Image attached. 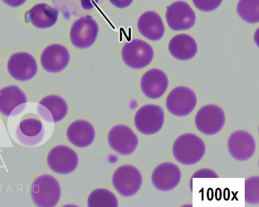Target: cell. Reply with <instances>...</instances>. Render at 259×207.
Returning a JSON list of instances; mask_svg holds the SVG:
<instances>
[{
    "mask_svg": "<svg viewBox=\"0 0 259 207\" xmlns=\"http://www.w3.org/2000/svg\"><path fill=\"white\" fill-rule=\"evenodd\" d=\"M195 123L198 130L204 134H217L225 125L224 111L217 105H206L200 109L197 113Z\"/></svg>",
    "mask_w": 259,
    "mask_h": 207,
    "instance_id": "cell-7",
    "label": "cell"
},
{
    "mask_svg": "<svg viewBox=\"0 0 259 207\" xmlns=\"http://www.w3.org/2000/svg\"><path fill=\"white\" fill-rule=\"evenodd\" d=\"M109 146L119 154H132L138 146V137L130 127L123 125H116L109 131Z\"/></svg>",
    "mask_w": 259,
    "mask_h": 207,
    "instance_id": "cell-10",
    "label": "cell"
},
{
    "mask_svg": "<svg viewBox=\"0 0 259 207\" xmlns=\"http://www.w3.org/2000/svg\"><path fill=\"white\" fill-rule=\"evenodd\" d=\"M138 29L141 35L151 41L159 40L164 36L165 32L161 18L152 11L141 15L138 21Z\"/></svg>",
    "mask_w": 259,
    "mask_h": 207,
    "instance_id": "cell-22",
    "label": "cell"
},
{
    "mask_svg": "<svg viewBox=\"0 0 259 207\" xmlns=\"http://www.w3.org/2000/svg\"><path fill=\"white\" fill-rule=\"evenodd\" d=\"M25 93L16 85L6 87L0 90V113L7 117L21 114L27 106Z\"/></svg>",
    "mask_w": 259,
    "mask_h": 207,
    "instance_id": "cell-12",
    "label": "cell"
},
{
    "mask_svg": "<svg viewBox=\"0 0 259 207\" xmlns=\"http://www.w3.org/2000/svg\"><path fill=\"white\" fill-rule=\"evenodd\" d=\"M59 13V11L55 8L39 4L26 13L25 21L31 23L39 29H47L57 23Z\"/></svg>",
    "mask_w": 259,
    "mask_h": 207,
    "instance_id": "cell-21",
    "label": "cell"
},
{
    "mask_svg": "<svg viewBox=\"0 0 259 207\" xmlns=\"http://www.w3.org/2000/svg\"><path fill=\"white\" fill-rule=\"evenodd\" d=\"M82 4V7L84 9H91L93 7L91 3V0H80Z\"/></svg>",
    "mask_w": 259,
    "mask_h": 207,
    "instance_id": "cell-30",
    "label": "cell"
},
{
    "mask_svg": "<svg viewBox=\"0 0 259 207\" xmlns=\"http://www.w3.org/2000/svg\"><path fill=\"white\" fill-rule=\"evenodd\" d=\"M175 159L181 164L191 165L201 161L206 152L204 141L193 133H185L177 139L172 147Z\"/></svg>",
    "mask_w": 259,
    "mask_h": 207,
    "instance_id": "cell-1",
    "label": "cell"
},
{
    "mask_svg": "<svg viewBox=\"0 0 259 207\" xmlns=\"http://www.w3.org/2000/svg\"><path fill=\"white\" fill-rule=\"evenodd\" d=\"M8 70L16 80L27 81L33 79L37 72V65L34 58L29 54H15L8 63Z\"/></svg>",
    "mask_w": 259,
    "mask_h": 207,
    "instance_id": "cell-13",
    "label": "cell"
},
{
    "mask_svg": "<svg viewBox=\"0 0 259 207\" xmlns=\"http://www.w3.org/2000/svg\"><path fill=\"white\" fill-rule=\"evenodd\" d=\"M112 182L119 194L129 197L136 194L140 190L143 178L140 171L136 167L133 165H123L115 171Z\"/></svg>",
    "mask_w": 259,
    "mask_h": 207,
    "instance_id": "cell-3",
    "label": "cell"
},
{
    "mask_svg": "<svg viewBox=\"0 0 259 207\" xmlns=\"http://www.w3.org/2000/svg\"><path fill=\"white\" fill-rule=\"evenodd\" d=\"M67 135L71 144L79 148H85L95 140V130L89 121L78 120L69 125Z\"/></svg>",
    "mask_w": 259,
    "mask_h": 207,
    "instance_id": "cell-20",
    "label": "cell"
},
{
    "mask_svg": "<svg viewBox=\"0 0 259 207\" xmlns=\"http://www.w3.org/2000/svg\"><path fill=\"white\" fill-rule=\"evenodd\" d=\"M152 47L144 41L133 39L123 47L121 57L125 65L134 69L146 67L153 59Z\"/></svg>",
    "mask_w": 259,
    "mask_h": 207,
    "instance_id": "cell-4",
    "label": "cell"
},
{
    "mask_svg": "<svg viewBox=\"0 0 259 207\" xmlns=\"http://www.w3.org/2000/svg\"><path fill=\"white\" fill-rule=\"evenodd\" d=\"M167 23L174 31L188 30L196 23V14L185 2H177L167 9Z\"/></svg>",
    "mask_w": 259,
    "mask_h": 207,
    "instance_id": "cell-11",
    "label": "cell"
},
{
    "mask_svg": "<svg viewBox=\"0 0 259 207\" xmlns=\"http://www.w3.org/2000/svg\"><path fill=\"white\" fill-rule=\"evenodd\" d=\"M45 127L37 117H27L21 121L16 130V136L20 144L26 147H35L42 141Z\"/></svg>",
    "mask_w": 259,
    "mask_h": 207,
    "instance_id": "cell-14",
    "label": "cell"
},
{
    "mask_svg": "<svg viewBox=\"0 0 259 207\" xmlns=\"http://www.w3.org/2000/svg\"><path fill=\"white\" fill-rule=\"evenodd\" d=\"M47 161L50 168L54 172L65 175L75 171L78 165L79 159L73 149L66 146H58L49 152Z\"/></svg>",
    "mask_w": 259,
    "mask_h": 207,
    "instance_id": "cell-9",
    "label": "cell"
},
{
    "mask_svg": "<svg viewBox=\"0 0 259 207\" xmlns=\"http://www.w3.org/2000/svg\"><path fill=\"white\" fill-rule=\"evenodd\" d=\"M89 207H117L118 202L116 196L105 189H97L90 194L88 199Z\"/></svg>",
    "mask_w": 259,
    "mask_h": 207,
    "instance_id": "cell-24",
    "label": "cell"
},
{
    "mask_svg": "<svg viewBox=\"0 0 259 207\" xmlns=\"http://www.w3.org/2000/svg\"><path fill=\"white\" fill-rule=\"evenodd\" d=\"M181 178V170L177 165L172 163H164L154 169L151 180L157 190L167 192L176 188Z\"/></svg>",
    "mask_w": 259,
    "mask_h": 207,
    "instance_id": "cell-16",
    "label": "cell"
},
{
    "mask_svg": "<svg viewBox=\"0 0 259 207\" xmlns=\"http://www.w3.org/2000/svg\"><path fill=\"white\" fill-rule=\"evenodd\" d=\"M70 55L63 45H50L44 50L41 57V63L44 69L49 73H59L68 65Z\"/></svg>",
    "mask_w": 259,
    "mask_h": 207,
    "instance_id": "cell-18",
    "label": "cell"
},
{
    "mask_svg": "<svg viewBox=\"0 0 259 207\" xmlns=\"http://www.w3.org/2000/svg\"><path fill=\"white\" fill-rule=\"evenodd\" d=\"M168 87V77L159 69H151L141 79V90L149 98H159L166 92Z\"/></svg>",
    "mask_w": 259,
    "mask_h": 207,
    "instance_id": "cell-19",
    "label": "cell"
},
{
    "mask_svg": "<svg viewBox=\"0 0 259 207\" xmlns=\"http://www.w3.org/2000/svg\"><path fill=\"white\" fill-rule=\"evenodd\" d=\"M228 149L230 154L236 160H248L254 154L256 143L252 135L246 131H235L228 140Z\"/></svg>",
    "mask_w": 259,
    "mask_h": 207,
    "instance_id": "cell-15",
    "label": "cell"
},
{
    "mask_svg": "<svg viewBox=\"0 0 259 207\" xmlns=\"http://www.w3.org/2000/svg\"><path fill=\"white\" fill-rule=\"evenodd\" d=\"M98 33V24L93 18L90 16L81 17L75 21L71 27V43L77 48H88L95 42Z\"/></svg>",
    "mask_w": 259,
    "mask_h": 207,
    "instance_id": "cell-8",
    "label": "cell"
},
{
    "mask_svg": "<svg viewBox=\"0 0 259 207\" xmlns=\"http://www.w3.org/2000/svg\"><path fill=\"white\" fill-rule=\"evenodd\" d=\"M164 122V111L157 105H149L141 107L135 117V126L145 135H153L159 132Z\"/></svg>",
    "mask_w": 259,
    "mask_h": 207,
    "instance_id": "cell-5",
    "label": "cell"
},
{
    "mask_svg": "<svg viewBox=\"0 0 259 207\" xmlns=\"http://www.w3.org/2000/svg\"><path fill=\"white\" fill-rule=\"evenodd\" d=\"M223 0H193L195 7L203 12H212L222 3Z\"/></svg>",
    "mask_w": 259,
    "mask_h": 207,
    "instance_id": "cell-27",
    "label": "cell"
},
{
    "mask_svg": "<svg viewBox=\"0 0 259 207\" xmlns=\"http://www.w3.org/2000/svg\"><path fill=\"white\" fill-rule=\"evenodd\" d=\"M37 114L49 123H57L63 120L68 112L65 99L57 95H50L39 101Z\"/></svg>",
    "mask_w": 259,
    "mask_h": 207,
    "instance_id": "cell-17",
    "label": "cell"
},
{
    "mask_svg": "<svg viewBox=\"0 0 259 207\" xmlns=\"http://www.w3.org/2000/svg\"><path fill=\"white\" fill-rule=\"evenodd\" d=\"M109 1L115 7L119 8V9H124V8L129 7L132 4L133 0H109Z\"/></svg>",
    "mask_w": 259,
    "mask_h": 207,
    "instance_id": "cell-28",
    "label": "cell"
},
{
    "mask_svg": "<svg viewBox=\"0 0 259 207\" xmlns=\"http://www.w3.org/2000/svg\"><path fill=\"white\" fill-rule=\"evenodd\" d=\"M168 48L172 57L179 61H188L193 59L198 51L196 41L186 34L173 37L169 43Z\"/></svg>",
    "mask_w": 259,
    "mask_h": 207,
    "instance_id": "cell-23",
    "label": "cell"
},
{
    "mask_svg": "<svg viewBox=\"0 0 259 207\" xmlns=\"http://www.w3.org/2000/svg\"><path fill=\"white\" fill-rule=\"evenodd\" d=\"M196 105V93L187 87H177L172 89L166 98L167 109L171 114L177 117L190 114Z\"/></svg>",
    "mask_w": 259,
    "mask_h": 207,
    "instance_id": "cell-6",
    "label": "cell"
},
{
    "mask_svg": "<svg viewBox=\"0 0 259 207\" xmlns=\"http://www.w3.org/2000/svg\"><path fill=\"white\" fill-rule=\"evenodd\" d=\"M237 12L246 23L254 24L259 21V0H240Z\"/></svg>",
    "mask_w": 259,
    "mask_h": 207,
    "instance_id": "cell-25",
    "label": "cell"
},
{
    "mask_svg": "<svg viewBox=\"0 0 259 207\" xmlns=\"http://www.w3.org/2000/svg\"><path fill=\"white\" fill-rule=\"evenodd\" d=\"M4 3L7 4L9 7L16 8L22 6L25 3L26 0H3Z\"/></svg>",
    "mask_w": 259,
    "mask_h": 207,
    "instance_id": "cell-29",
    "label": "cell"
},
{
    "mask_svg": "<svg viewBox=\"0 0 259 207\" xmlns=\"http://www.w3.org/2000/svg\"><path fill=\"white\" fill-rule=\"evenodd\" d=\"M245 200L249 204H258V177H252L246 180V182H245Z\"/></svg>",
    "mask_w": 259,
    "mask_h": 207,
    "instance_id": "cell-26",
    "label": "cell"
},
{
    "mask_svg": "<svg viewBox=\"0 0 259 207\" xmlns=\"http://www.w3.org/2000/svg\"><path fill=\"white\" fill-rule=\"evenodd\" d=\"M32 200L39 207H54L61 198V186L54 177L44 175L33 183L31 192Z\"/></svg>",
    "mask_w": 259,
    "mask_h": 207,
    "instance_id": "cell-2",
    "label": "cell"
}]
</instances>
